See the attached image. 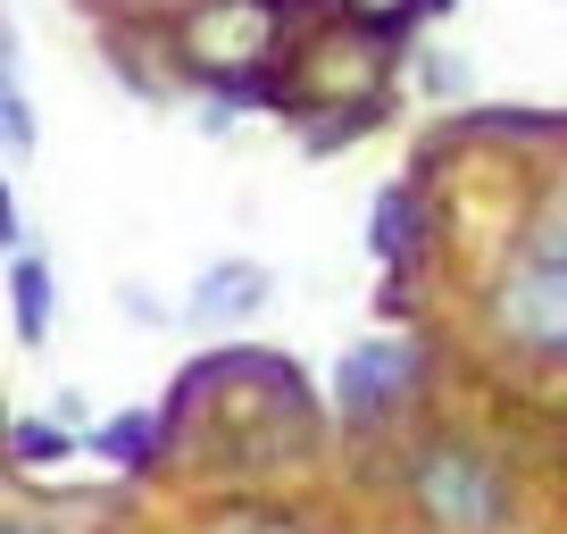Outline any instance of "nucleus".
Returning a JSON list of instances; mask_svg holds the SVG:
<instances>
[{"instance_id": "obj_15", "label": "nucleus", "mask_w": 567, "mask_h": 534, "mask_svg": "<svg viewBox=\"0 0 567 534\" xmlns=\"http://www.w3.org/2000/svg\"><path fill=\"white\" fill-rule=\"evenodd\" d=\"M0 250H18V209H9V184H0Z\"/></svg>"}, {"instance_id": "obj_9", "label": "nucleus", "mask_w": 567, "mask_h": 534, "mask_svg": "<svg viewBox=\"0 0 567 534\" xmlns=\"http://www.w3.org/2000/svg\"><path fill=\"white\" fill-rule=\"evenodd\" d=\"M409 226H417V209H409V193H401V184H392V193L375 201V217H368V243L384 250L392 267H401V259H409Z\"/></svg>"}, {"instance_id": "obj_2", "label": "nucleus", "mask_w": 567, "mask_h": 534, "mask_svg": "<svg viewBox=\"0 0 567 534\" xmlns=\"http://www.w3.org/2000/svg\"><path fill=\"white\" fill-rule=\"evenodd\" d=\"M409 501L434 534H501L509 526V476L476 443H425L409 468Z\"/></svg>"}, {"instance_id": "obj_7", "label": "nucleus", "mask_w": 567, "mask_h": 534, "mask_svg": "<svg viewBox=\"0 0 567 534\" xmlns=\"http://www.w3.org/2000/svg\"><path fill=\"white\" fill-rule=\"evenodd\" d=\"M0 160H34V109L18 84V25L0 9Z\"/></svg>"}, {"instance_id": "obj_10", "label": "nucleus", "mask_w": 567, "mask_h": 534, "mask_svg": "<svg viewBox=\"0 0 567 534\" xmlns=\"http://www.w3.org/2000/svg\"><path fill=\"white\" fill-rule=\"evenodd\" d=\"M68 451H75L68 427H42V418L9 427V460H18V468H51V460H68Z\"/></svg>"}, {"instance_id": "obj_13", "label": "nucleus", "mask_w": 567, "mask_h": 534, "mask_svg": "<svg viewBox=\"0 0 567 534\" xmlns=\"http://www.w3.org/2000/svg\"><path fill=\"white\" fill-rule=\"evenodd\" d=\"M417 68H425L417 84H425V92H443V101H460V92H467V59H451V51H425Z\"/></svg>"}, {"instance_id": "obj_11", "label": "nucleus", "mask_w": 567, "mask_h": 534, "mask_svg": "<svg viewBox=\"0 0 567 534\" xmlns=\"http://www.w3.org/2000/svg\"><path fill=\"white\" fill-rule=\"evenodd\" d=\"M534 259H559L567 267V193H550L543 217H534Z\"/></svg>"}, {"instance_id": "obj_16", "label": "nucleus", "mask_w": 567, "mask_h": 534, "mask_svg": "<svg viewBox=\"0 0 567 534\" xmlns=\"http://www.w3.org/2000/svg\"><path fill=\"white\" fill-rule=\"evenodd\" d=\"M0 534H51V526H0Z\"/></svg>"}, {"instance_id": "obj_14", "label": "nucleus", "mask_w": 567, "mask_h": 534, "mask_svg": "<svg viewBox=\"0 0 567 534\" xmlns=\"http://www.w3.org/2000/svg\"><path fill=\"white\" fill-rule=\"evenodd\" d=\"M209 534H301L292 517H276V510H226Z\"/></svg>"}, {"instance_id": "obj_3", "label": "nucleus", "mask_w": 567, "mask_h": 534, "mask_svg": "<svg viewBox=\"0 0 567 534\" xmlns=\"http://www.w3.org/2000/svg\"><path fill=\"white\" fill-rule=\"evenodd\" d=\"M409 384H417V342H409V335H375V342H359V351H342V368H334L342 427L384 418L392 401H409Z\"/></svg>"}, {"instance_id": "obj_5", "label": "nucleus", "mask_w": 567, "mask_h": 534, "mask_svg": "<svg viewBox=\"0 0 567 534\" xmlns=\"http://www.w3.org/2000/svg\"><path fill=\"white\" fill-rule=\"evenodd\" d=\"M267 292H276V276H267L259 259H217V267H200V285H193V318L200 326H243V318H259L267 309Z\"/></svg>"}, {"instance_id": "obj_6", "label": "nucleus", "mask_w": 567, "mask_h": 534, "mask_svg": "<svg viewBox=\"0 0 567 534\" xmlns=\"http://www.w3.org/2000/svg\"><path fill=\"white\" fill-rule=\"evenodd\" d=\"M9 326H18V342H51L59 326V276L42 250H9Z\"/></svg>"}, {"instance_id": "obj_4", "label": "nucleus", "mask_w": 567, "mask_h": 534, "mask_svg": "<svg viewBox=\"0 0 567 534\" xmlns=\"http://www.w3.org/2000/svg\"><path fill=\"white\" fill-rule=\"evenodd\" d=\"M501 326H509L517 342H534V351H567V267L559 259H526L501 276L493 292Z\"/></svg>"}, {"instance_id": "obj_8", "label": "nucleus", "mask_w": 567, "mask_h": 534, "mask_svg": "<svg viewBox=\"0 0 567 534\" xmlns=\"http://www.w3.org/2000/svg\"><path fill=\"white\" fill-rule=\"evenodd\" d=\"M151 443H159V418H117V427L92 434V451L117 468H151Z\"/></svg>"}, {"instance_id": "obj_12", "label": "nucleus", "mask_w": 567, "mask_h": 534, "mask_svg": "<svg viewBox=\"0 0 567 534\" xmlns=\"http://www.w3.org/2000/svg\"><path fill=\"white\" fill-rule=\"evenodd\" d=\"M351 9V25H368V34H392V25L417 18V0H342Z\"/></svg>"}, {"instance_id": "obj_1", "label": "nucleus", "mask_w": 567, "mask_h": 534, "mask_svg": "<svg viewBox=\"0 0 567 534\" xmlns=\"http://www.w3.org/2000/svg\"><path fill=\"white\" fill-rule=\"evenodd\" d=\"M284 51V0H193L176 18V59L193 84L243 92Z\"/></svg>"}]
</instances>
